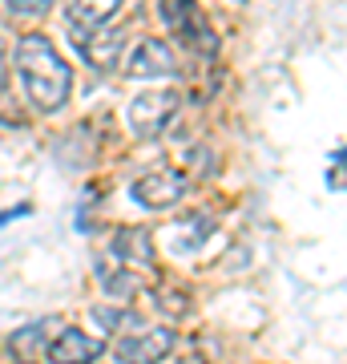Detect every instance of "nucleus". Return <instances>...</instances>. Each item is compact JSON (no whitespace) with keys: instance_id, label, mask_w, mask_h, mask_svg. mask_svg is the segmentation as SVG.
I'll list each match as a JSON object with an SVG mask.
<instances>
[{"instance_id":"f257e3e1","label":"nucleus","mask_w":347,"mask_h":364,"mask_svg":"<svg viewBox=\"0 0 347 364\" xmlns=\"http://www.w3.org/2000/svg\"><path fill=\"white\" fill-rule=\"evenodd\" d=\"M16 73L25 81V93L37 114H57L69 102L73 69L45 33H25L16 41Z\"/></svg>"},{"instance_id":"423d86ee","label":"nucleus","mask_w":347,"mask_h":364,"mask_svg":"<svg viewBox=\"0 0 347 364\" xmlns=\"http://www.w3.org/2000/svg\"><path fill=\"white\" fill-rule=\"evenodd\" d=\"M121 0H85V4H65V25L73 28V37L85 45L93 33L109 28V21H117Z\"/></svg>"},{"instance_id":"9b49d317","label":"nucleus","mask_w":347,"mask_h":364,"mask_svg":"<svg viewBox=\"0 0 347 364\" xmlns=\"http://www.w3.org/2000/svg\"><path fill=\"white\" fill-rule=\"evenodd\" d=\"M178 37H186V45H190L194 53H214L210 28H206V21H198V9H194V16H190V21H186L182 28H178Z\"/></svg>"},{"instance_id":"9d476101","label":"nucleus","mask_w":347,"mask_h":364,"mask_svg":"<svg viewBox=\"0 0 347 364\" xmlns=\"http://www.w3.org/2000/svg\"><path fill=\"white\" fill-rule=\"evenodd\" d=\"M121 49H126V33H121V28H101V33H93V37L81 45V53H85V61H89L93 69H114Z\"/></svg>"},{"instance_id":"ddd939ff","label":"nucleus","mask_w":347,"mask_h":364,"mask_svg":"<svg viewBox=\"0 0 347 364\" xmlns=\"http://www.w3.org/2000/svg\"><path fill=\"white\" fill-rule=\"evenodd\" d=\"M9 13L13 16H45L49 13V0H9Z\"/></svg>"},{"instance_id":"0eeeda50","label":"nucleus","mask_w":347,"mask_h":364,"mask_svg":"<svg viewBox=\"0 0 347 364\" xmlns=\"http://www.w3.org/2000/svg\"><path fill=\"white\" fill-rule=\"evenodd\" d=\"M129 77H174L178 73V57L170 49L166 41L158 37H145L138 41V49L129 53Z\"/></svg>"},{"instance_id":"1a4fd4ad","label":"nucleus","mask_w":347,"mask_h":364,"mask_svg":"<svg viewBox=\"0 0 347 364\" xmlns=\"http://www.w3.org/2000/svg\"><path fill=\"white\" fill-rule=\"evenodd\" d=\"M114 255L126 267H154V259H158L154 235L145 231V227H121L114 235Z\"/></svg>"},{"instance_id":"4468645a","label":"nucleus","mask_w":347,"mask_h":364,"mask_svg":"<svg viewBox=\"0 0 347 364\" xmlns=\"http://www.w3.org/2000/svg\"><path fill=\"white\" fill-rule=\"evenodd\" d=\"M97 275H101V284L109 287V291H117V296L133 287V279H129V275H114V272H105V267H97Z\"/></svg>"},{"instance_id":"6e6552de","label":"nucleus","mask_w":347,"mask_h":364,"mask_svg":"<svg viewBox=\"0 0 347 364\" xmlns=\"http://www.w3.org/2000/svg\"><path fill=\"white\" fill-rule=\"evenodd\" d=\"M101 352H105L101 340L85 336L81 328H61L57 340L49 344V356H45V360L49 364H93Z\"/></svg>"},{"instance_id":"f8f14e48","label":"nucleus","mask_w":347,"mask_h":364,"mask_svg":"<svg viewBox=\"0 0 347 364\" xmlns=\"http://www.w3.org/2000/svg\"><path fill=\"white\" fill-rule=\"evenodd\" d=\"M158 13H162V21L178 33V28L194 16V4H186V0H162V4H158Z\"/></svg>"},{"instance_id":"39448f33","label":"nucleus","mask_w":347,"mask_h":364,"mask_svg":"<svg viewBox=\"0 0 347 364\" xmlns=\"http://www.w3.org/2000/svg\"><path fill=\"white\" fill-rule=\"evenodd\" d=\"M174 348V332L170 328H142L117 344V360L121 364H162Z\"/></svg>"},{"instance_id":"7ed1b4c3","label":"nucleus","mask_w":347,"mask_h":364,"mask_svg":"<svg viewBox=\"0 0 347 364\" xmlns=\"http://www.w3.org/2000/svg\"><path fill=\"white\" fill-rule=\"evenodd\" d=\"M129 195H133V203H142L150 210H166L186 195V178L178 170H150L129 186Z\"/></svg>"},{"instance_id":"20e7f679","label":"nucleus","mask_w":347,"mask_h":364,"mask_svg":"<svg viewBox=\"0 0 347 364\" xmlns=\"http://www.w3.org/2000/svg\"><path fill=\"white\" fill-rule=\"evenodd\" d=\"M61 328H65V324L57 320V316L16 328L13 336H9V352H13L21 364H45V356H49V344L57 340V332H61Z\"/></svg>"},{"instance_id":"2eb2a0df","label":"nucleus","mask_w":347,"mask_h":364,"mask_svg":"<svg viewBox=\"0 0 347 364\" xmlns=\"http://www.w3.org/2000/svg\"><path fill=\"white\" fill-rule=\"evenodd\" d=\"M21 215H28L25 207H16V210H4V215H0V227H4V223H13V219H21Z\"/></svg>"},{"instance_id":"f03ea898","label":"nucleus","mask_w":347,"mask_h":364,"mask_svg":"<svg viewBox=\"0 0 347 364\" xmlns=\"http://www.w3.org/2000/svg\"><path fill=\"white\" fill-rule=\"evenodd\" d=\"M174 114H178V93L174 90H145L129 102L126 122L138 138H158V134L170 126Z\"/></svg>"}]
</instances>
